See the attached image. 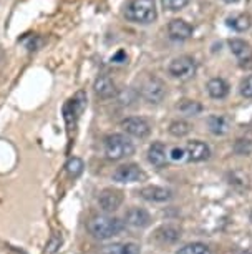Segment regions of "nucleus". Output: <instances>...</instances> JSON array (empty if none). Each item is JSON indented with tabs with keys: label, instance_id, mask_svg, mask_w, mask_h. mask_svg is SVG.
Returning a JSON list of instances; mask_svg holds the SVG:
<instances>
[{
	"label": "nucleus",
	"instance_id": "nucleus-1",
	"mask_svg": "<svg viewBox=\"0 0 252 254\" xmlns=\"http://www.w3.org/2000/svg\"><path fill=\"white\" fill-rule=\"evenodd\" d=\"M125 228L121 219L113 216H93L88 221V231L97 239H110L120 234Z\"/></svg>",
	"mask_w": 252,
	"mask_h": 254
},
{
	"label": "nucleus",
	"instance_id": "nucleus-2",
	"mask_svg": "<svg viewBox=\"0 0 252 254\" xmlns=\"http://www.w3.org/2000/svg\"><path fill=\"white\" fill-rule=\"evenodd\" d=\"M125 15L130 22L135 23H151L156 20L158 13H156L154 0H130L126 5Z\"/></svg>",
	"mask_w": 252,
	"mask_h": 254
},
{
	"label": "nucleus",
	"instance_id": "nucleus-3",
	"mask_svg": "<svg viewBox=\"0 0 252 254\" xmlns=\"http://www.w3.org/2000/svg\"><path fill=\"white\" fill-rule=\"evenodd\" d=\"M135 153V145L130 141V138L125 135H110L104 138V155L108 160H123L126 156H131Z\"/></svg>",
	"mask_w": 252,
	"mask_h": 254
},
{
	"label": "nucleus",
	"instance_id": "nucleus-4",
	"mask_svg": "<svg viewBox=\"0 0 252 254\" xmlns=\"http://www.w3.org/2000/svg\"><path fill=\"white\" fill-rule=\"evenodd\" d=\"M168 71L171 76L179 80H188L196 73V62L191 57H178L169 64Z\"/></svg>",
	"mask_w": 252,
	"mask_h": 254
},
{
	"label": "nucleus",
	"instance_id": "nucleus-5",
	"mask_svg": "<svg viewBox=\"0 0 252 254\" xmlns=\"http://www.w3.org/2000/svg\"><path fill=\"white\" fill-rule=\"evenodd\" d=\"M145 178V171L135 163L121 165L113 171V181H118V183H136V181H143Z\"/></svg>",
	"mask_w": 252,
	"mask_h": 254
},
{
	"label": "nucleus",
	"instance_id": "nucleus-6",
	"mask_svg": "<svg viewBox=\"0 0 252 254\" xmlns=\"http://www.w3.org/2000/svg\"><path fill=\"white\" fill-rule=\"evenodd\" d=\"M143 98L148 103H159L163 102V98L166 97V87L164 83L156 76H151V78L146 80V83L143 85Z\"/></svg>",
	"mask_w": 252,
	"mask_h": 254
},
{
	"label": "nucleus",
	"instance_id": "nucleus-7",
	"mask_svg": "<svg viewBox=\"0 0 252 254\" xmlns=\"http://www.w3.org/2000/svg\"><path fill=\"white\" fill-rule=\"evenodd\" d=\"M121 128L130 136H135V138H146L150 135V131H151L150 123L146 122L145 118H140V117L125 118L121 122Z\"/></svg>",
	"mask_w": 252,
	"mask_h": 254
},
{
	"label": "nucleus",
	"instance_id": "nucleus-8",
	"mask_svg": "<svg viewBox=\"0 0 252 254\" xmlns=\"http://www.w3.org/2000/svg\"><path fill=\"white\" fill-rule=\"evenodd\" d=\"M98 203H100V208H101L103 211H106V213H113V211H116L123 204V193L120 190L106 188L100 193Z\"/></svg>",
	"mask_w": 252,
	"mask_h": 254
},
{
	"label": "nucleus",
	"instance_id": "nucleus-9",
	"mask_svg": "<svg viewBox=\"0 0 252 254\" xmlns=\"http://www.w3.org/2000/svg\"><path fill=\"white\" fill-rule=\"evenodd\" d=\"M168 33L169 38H173V40H188V38L193 37V27L181 18H174V20L169 22Z\"/></svg>",
	"mask_w": 252,
	"mask_h": 254
},
{
	"label": "nucleus",
	"instance_id": "nucleus-10",
	"mask_svg": "<svg viewBox=\"0 0 252 254\" xmlns=\"http://www.w3.org/2000/svg\"><path fill=\"white\" fill-rule=\"evenodd\" d=\"M168 158H169L168 150H166V146L161 141H154L153 145L150 146L148 160L154 168H158V170L164 168L166 165H168Z\"/></svg>",
	"mask_w": 252,
	"mask_h": 254
},
{
	"label": "nucleus",
	"instance_id": "nucleus-11",
	"mask_svg": "<svg viewBox=\"0 0 252 254\" xmlns=\"http://www.w3.org/2000/svg\"><path fill=\"white\" fill-rule=\"evenodd\" d=\"M126 224H130L133 228H146L150 226L151 216L146 209L143 208H130L125 214Z\"/></svg>",
	"mask_w": 252,
	"mask_h": 254
},
{
	"label": "nucleus",
	"instance_id": "nucleus-12",
	"mask_svg": "<svg viewBox=\"0 0 252 254\" xmlns=\"http://www.w3.org/2000/svg\"><path fill=\"white\" fill-rule=\"evenodd\" d=\"M186 155L191 161H204L207 160L209 155H211V150L209 146L206 145L204 141H199V140H194V141H189L188 146H186Z\"/></svg>",
	"mask_w": 252,
	"mask_h": 254
},
{
	"label": "nucleus",
	"instance_id": "nucleus-13",
	"mask_svg": "<svg viewBox=\"0 0 252 254\" xmlns=\"http://www.w3.org/2000/svg\"><path fill=\"white\" fill-rule=\"evenodd\" d=\"M141 198L148 199V201H158V203H163V201H168L173 198V193L168 188H163V186H145L140 191Z\"/></svg>",
	"mask_w": 252,
	"mask_h": 254
},
{
	"label": "nucleus",
	"instance_id": "nucleus-14",
	"mask_svg": "<svg viewBox=\"0 0 252 254\" xmlns=\"http://www.w3.org/2000/svg\"><path fill=\"white\" fill-rule=\"evenodd\" d=\"M93 88H95V93L103 100L113 98L116 95V87H115V83H113V80L110 78V76H104V75L98 76L97 81H95V85H93Z\"/></svg>",
	"mask_w": 252,
	"mask_h": 254
},
{
	"label": "nucleus",
	"instance_id": "nucleus-15",
	"mask_svg": "<svg viewBox=\"0 0 252 254\" xmlns=\"http://www.w3.org/2000/svg\"><path fill=\"white\" fill-rule=\"evenodd\" d=\"M156 239L161 243H166V244H173L181 238V231L178 228L173 226V224H166V226H161L156 229Z\"/></svg>",
	"mask_w": 252,
	"mask_h": 254
},
{
	"label": "nucleus",
	"instance_id": "nucleus-16",
	"mask_svg": "<svg viewBox=\"0 0 252 254\" xmlns=\"http://www.w3.org/2000/svg\"><path fill=\"white\" fill-rule=\"evenodd\" d=\"M207 93L209 97L216 98V100H222L227 97V93H229V85L226 83L222 78H212L207 81Z\"/></svg>",
	"mask_w": 252,
	"mask_h": 254
},
{
	"label": "nucleus",
	"instance_id": "nucleus-17",
	"mask_svg": "<svg viewBox=\"0 0 252 254\" xmlns=\"http://www.w3.org/2000/svg\"><path fill=\"white\" fill-rule=\"evenodd\" d=\"M229 47H231V52L234 54L237 59L241 62H246V60H251L252 59V49L247 42L241 40V38H232L229 40Z\"/></svg>",
	"mask_w": 252,
	"mask_h": 254
},
{
	"label": "nucleus",
	"instance_id": "nucleus-18",
	"mask_svg": "<svg viewBox=\"0 0 252 254\" xmlns=\"http://www.w3.org/2000/svg\"><path fill=\"white\" fill-rule=\"evenodd\" d=\"M103 254H141V249L135 243L113 244V246H108L104 249Z\"/></svg>",
	"mask_w": 252,
	"mask_h": 254
},
{
	"label": "nucleus",
	"instance_id": "nucleus-19",
	"mask_svg": "<svg viewBox=\"0 0 252 254\" xmlns=\"http://www.w3.org/2000/svg\"><path fill=\"white\" fill-rule=\"evenodd\" d=\"M207 127L214 135H224L229 125H227V120L224 117H221V115H212V117L207 118Z\"/></svg>",
	"mask_w": 252,
	"mask_h": 254
},
{
	"label": "nucleus",
	"instance_id": "nucleus-20",
	"mask_svg": "<svg viewBox=\"0 0 252 254\" xmlns=\"http://www.w3.org/2000/svg\"><path fill=\"white\" fill-rule=\"evenodd\" d=\"M178 110L188 117H194V115H199L202 112V105L194 102V100H183L181 103L178 105Z\"/></svg>",
	"mask_w": 252,
	"mask_h": 254
},
{
	"label": "nucleus",
	"instance_id": "nucleus-21",
	"mask_svg": "<svg viewBox=\"0 0 252 254\" xmlns=\"http://www.w3.org/2000/svg\"><path fill=\"white\" fill-rule=\"evenodd\" d=\"M227 25L232 27L237 32H246L251 27V17L249 15H236L227 18Z\"/></svg>",
	"mask_w": 252,
	"mask_h": 254
},
{
	"label": "nucleus",
	"instance_id": "nucleus-22",
	"mask_svg": "<svg viewBox=\"0 0 252 254\" xmlns=\"http://www.w3.org/2000/svg\"><path fill=\"white\" fill-rule=\"evenodd\" d=\"M189 131H191V125L188 122H184V120H176V122L169 125V133L173 136H178V138L186 136Z\"/></svg>",
	"mask_w": 252,
	"mask_h": 254
},
{
	"label": "nucleus",
	"instance_id": "nucleus-23",
	"mask_svg": "<svg viewBox=\"0 0 252 254\" xmlns=\"http://www.w3.org/2000/svg\"><path fill=\"white\" fill-rule=\"evenodd\" d=\"M83 168H85L83 161L80 160V158H77V156L70 158V160L66 161V165H65L66 173H68L71 178H78V176L83 173Z\"/></svg>",
	"mask_w": 252,
	"mask_h": 254
},
{
	"label": "nucleus",
	"instance_id": "nucleus-24",
	"mask_svg": "<svg viewBox=\"0 0 252 254\" xmlns=\"http://www.w3.org/2000/svg\"><path fill=\"white\" fill-rule=\"evenodd\" d=\"M176 254H212V253L206 244L193 243V244H186V246H183Z\"/></svg>",
	"mask_w": 252,
	"mask_h": 254
},
{
	"label": "nucleus",
	"instance_id": "nucleus-25",
	"mask_svg": "<svg viewBox=\"0 0 252 254\" xmlns=\"http://www.w3.org/2000/svg\"><path fill=\"white\" fill-rule=\"evenodd\" d=\"M234 151L237 155H242V156H249L252 153V141L251 140H244V138H241V140H237L234 143Z\"/></svg>",
	"mask_w": 252,
	"mask_h": 254
},
{
	"label": "nucleus",
	"instance_id": "nucleus-26",
	"mask_svg": "<svg viewBox=\"0 0 252 254\" xmlns=\"http://www.w3.org/2000/svg\"><path fill=\"white\" fill-rule=\"evenodd\" d=\"M161 3H163V7L166 10L169 12H176V10H181L189 3V0H161Z\"/></svg>",
	"mask_w": 252,
	"mask_h": 254
},
{
	"label": "nucleus",
	"instance_id": "nucleus-27",
	"mask_svg": "<svg viewBox=\"0 0 252 254\" xmlns=\"http://www.w3.org/2000/svg\"><path fill=\"white\" fill-rule=\"evenodd\" d=\"M241 95L246 98H252V75L246 76L241 83Z\"/></svg>",
	"mask_w": 252,
	"mask_h": 254
},
{
	"label": "nucleus",
	"instance_id": "nucleus-28",
	"mask_svg": "<svg viewBox=\"0 0 252 254\" xmlns=\"http://www.w3.org/2000/svg\"><path fill=\"white\" fill-rule=\"evenodd\" d=\"M61 241H63V239H61V234H53V236L50 238L49 244H47V253L49 254L55 253L56 249L61 246Z\"/></svg>",
	"mask_w": 252,
	"mask_h": 254
},
{
	"label": "nucleus",
	"instance_id": "nucleus-29",
	"mask_svg": "<svg viewBox=\"0 0 252 254\" xmlns=\"http://www.w3.org/2000/svg\"><path fill=\"white\" fill-rule=\"evenodd\" d=\"M184 155H186V150H183V148H173L171 150V153H169V158L173 161H181V160H184Z\"/></svg>",
	"mask_w": 252,
	"mask_h": 254
},
{
	"label": "nucleus",
	"instance_id": "nucleus-30",
	"mask_svg": "<svg viewBox=\"0 0 252 254\" xmlns=\"http://www.w3.org/2000/svg\"><path fill=\"white\" fill-rule=\"evenodd\" d=\"M121 59H125V54H123V52H120V54H118L116 57H113V59H111V60H113V62H115V64H121V62H120Z\"/></svg>",
	"mask_w": 252,
	"mask_h": 254
},
{
	"label": "nucleus",
	"instance_id": "nucleus-31",
	"mask_svg": "<svg viewBox=\"0 0 252 254\" xmlns=\"http://www.w3.org/2000/svg\"><path fill=\"white\" fill-rule=\"evenodd\" d=\"M224 2H227V3H234V2H237V0H224Z\"/></svg>",
	"mask_w": 252,
	"mask_h": 254
},
{
	"label": "nucleus",
	"instance_id": "nucleus-32",
	"mask_svg": "<svg viewBox=\"0 0 252 254\" xmlns=\"http://www.w3.org/2000/svg\"><path fill=\"white\" fill-rule=\"evenodd\" d=\"M249 218H251V221H252V211H251V214H249Z\"/></svg>",
	"mask_w": 252,
	"mask_h": 254
},
{
	"label": "nucleus",
	"instance_id": "nucleus-33",
	"mask_svg": "<svg viewBox=\"0 0 252 254\" xmlns=\"http://www.w3.org/2000/svg\"><path fill=\"white\" fill-rule=\"evenodd\" d=\"M244 254H252V253H244Z\"/></svg>",
	"mask_w": 252,
	"mask_h": 254
}]
</instances>
